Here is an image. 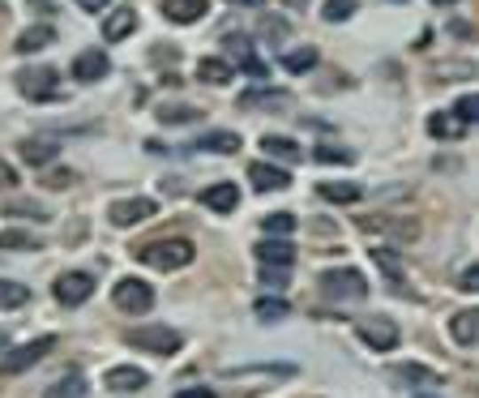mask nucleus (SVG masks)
Here are the masks:
<instances>
[{
  "label": "nucleus",
  "instance_id": "nucleus-18",
  "mask_svg": "<svg viewBox=\"0 0 479 398\" xmlns=\"http://www.w3.org/2000/svg\"><path fill=\"white\" fill-rule=\"evenodd\" d=\"M197 77H201V82H210V86H227V82L236 77V65H232V60H223V56H206V60L197 65Z\"/></svg>",
  "mask_w": 479,
  "mask_h": 398
},
{
  "label": "nucleus",
  "instance_id": "nucleus-32",
  "mask_svg": "<svg viewBox=\"0 0 479 398\" xmlns=\"http://www.w3.org/2000/svg\"><path fill=\"white\" fill-rule=\"evenodd\" d=\"M351 13H356V0H326L321 4V18L326 22H347Z\"/></svg>",
  "mask_w": 479,
  "mask_h": 398
},
{
  "label": "nucleus",
  "instance_id": "nucleus-13",
  "mask_svg": "<svg viewBox=\"0 0 479 398\" xmlns=\"http://www.w3.org/2000/svg\"><path fill=\"white\" fill-rule=\"evenodd\" d=\"M201 206H210L215 215H232L240 206V189L227 184V180H223V184H210V189H201Z\"/></svg>",
  "mask_w": 479,
  "mask_h": 398
},
{
  "label": "nucleus",
  "instance_id": "nucleus-47",
  "mask_svg": "<svg viewBox=\"0 0 479 398\" xmlns=\"http://www.w3.org/2000/svg\"><path fill=\"white\" fill-rule=\"evenodd\" d=\"M0 347H4V334H0Z\"/></svg>",
  "mask_w": 479,
  "mask_h": 398
},
{
  "label": "nucleus",
  "instance_id": "nucleus-19",
  "mask_svg": "<svg viewBox=\"0 0 479 398\" xmlns=\"http://www.w3.org/2000/svg\"><path fill=\"white\" fill-rule=\"evenodd\" d=\"M450 334H454V343L471 347V343H475V334H479L475 308H462V313H454V322H450Z\"/></svg>",
  "mask_w": 479,
  "mask_h": 398
},
{
  "label": "nucleus",
  "instance_id": "nucleus-22",
  "mask_svg": "<svg viewBox=\"0 0 479 398\" xmlns=\"http://www.w3.org/2000/svg\"><path fill=\"white\" fill-rule=\"evenodd\" d=\"M159 121H163V125H197V121H201V107H185V103H163V107H159Z\"/></svg>",
  "mask_w": 479,
  "mask_h": 398
},
{
  "label": "nucleus",
  "instance_id": "nucleus-38",
  "mask_svg": "<svg viewBox=\"0 0 479 398\" xmlns=\"http://www.w3.org/2000/svg\"><path fill=\"white\" fill-rule=\"evenodd\" d=\"M262 283H265V287H274V292H279V287H287V270H274V266H262Z\"/></svg>",
  "mask_w": 479,
  "mask_h": 398
},
{
  "label": "nucleus",
  "instance_id": "nucleus-1",
  "mask_svg": "<svg viewBox=\"0 0 479 398\" xmlns=\"http://www.w3.org/2000/svg\"><path fill=\"white\" fill-rule=\"evenodd\" d=\"M321 296L326 300H342V304H356V300L368 296V278L351 266H338V270H326L321 274Z\"/></svg>",
  "mask_w": 479,
  "mask_h": 398
},
{
  "label": "nucleus",
  "instance_id": "nucleus-11",
  "mask_svg": "<svg viewBox=\"0 0 479 398\" xmlns=\"http://www.w3.org/2000/svg\"><path fill=\"white\" fill-rule=\"evenodd\" d=\"M137 30V9H129V4H120L107 13V22H103V35H107V43H120V39H129Z\"/></svg>",
  "mask_w": 479,
  "mask_h": 398
},
{
  "label": "nucleus",
  "instance_id": "nucleus-15",
  "mask_svg": "<svg viewBox=\"0 0 479 398\" xmlns=\"http://www.w3.org/2000/svg\"><path fill=\"white\" fill-rule=\"evenodd\" d=\"M206 0H163V13H168V22H180V26H189V22H201L206 18Z\"/></svg>",
  "mask_w": 479,
  "mask_h": 398
},
{
  "label": "nucleus",
  "instance_id": "nucleus-14",
  "mask_svg": "<svg viewBox=\"0 0 479 398\" xmlns=\"http://www.w3.org/2000/svg\"><path fill=\"white\" fill-rule=\"evenodd\" d=\"M112 74V60L103 56V51H82L77 60H73V77L77 82H98V77Z\"/></svg>",
  "mask_w": 479,
  "mask_h": 398
},
{
  "label": "nucleus",
  "instance_id": "nucleus-37",
  "mask_svg": "<svg viewBox=\"0 0 479 398\" xmlns=\"http://www.w3.org/2000/svg\"><path fill=\"white\" fill-rule=\"evenodd\" d=\"M236 65H240V69H244L248 77H265V74H270V69H265V60L257 56V51H240Z\"/></svg>",
  "mask_w": 479,
  "mask_h": 398
},
{
  "label": "nucleus",
  "instance_id": "nucleus-35",
  "mask_svg": "<svg viewBox=\"0 0 479 398\" xmlns=\"http://www.w3.org/2000/svg\"><path fill=\"white\" fill-rule=\"evenodd\" d=\"M312 159H317V163H330V168H334V163H356V154H351V150H338V146H317Z\"/></svg>",
  "mask_w": 479,
  "mask_h": 398
},
{
  "label": "nucleus",
  "instance_id": "nucleus-16",
  "mask_svg": "<svg viewBox=\"0 0 479 398\" xmlns=\"http://www.w3.org/2000/svg\"><path fill=\"white\" fill-rule=\"evenodd\" d=\"M248 180H253V189H257V193L287 189V184H291V176L283 172V168H270V163H253V168H248Z\"/></svg>",
  "mask_w": 479,
  "mask_h": 398
},
{
  "label": "nucleus",
  "instance_id": "nucleus-10",
  "mask_svg": "<svg viewBox=\"0 0 479 398\" xmlns=\"http://www.w3.org/2000/svg\"><path fill=\"white\" fill-rule=\"evenodd\" d=\"M257 261H262V266H274V270H291V261H295V245L279 240V236H265L262 245H257Z\"/></svg>",
  "mask_w": 479,
  "mask_h": 398
},
{
  "label": "nucleus",
  "instance_id": "nucleus-31",
  "mask_svg": "<svg viewBox=\"0 0 479 398\" xmlns=\"http://www.w3.org/2000/svg\"><path fill=\"white\" fill-rule=\"evenodd\" d=\"M4 215H13V219H48V206H39V201H9Z\"/></svg>",
  "mask_w": 479,
  "mask_h": 398
},
{
  "label": "nucleus",
  "instance_id": "nucleus-40",
  "mask_svg": "<svg viewBox=\"0 0 479 398\" xmlns=\"http://www.w3.org/2000/svg\"><path fill=\"white\" fill-rule=\"evenodd\" d=\"M458 283H462V292H479V270H475V266H471V270H462Z\"/></svg>",
  "mask_w": 479,
  "mask_h": 398
},
{
  "label": "nucleus",
  "instance_id": "nucleus-43",
  "mask_svg": "<svg viewBox=\"0 0 479 398\" xmlns=\"http://www.w3.org/2000/svg\"><path fill=\"white\" fill-rule=\"evenodd\" d=\"M176 398H215V394H210V390H180Z\"/></svg>",
  "mask_w": 479,
  "mask_h": 398
},
{
  "label": "nucleus",
  "instance_id": "nucleus-9",
  "mask_svg": "<svg viewBox=\"0 0 479 398\" xmlns=\"http://www.w3.org/2000/svg\"><path fill=\"white\" fill-rule=\"evenodd\" d=\"M359 339L373 351H394L398 347V325L389 317H368V322H359Z\"/></svg>",
  "mask_w": 479,
  "mask_h": 398
},
{
  "label": "nucleus",
  "instance_id": "nucleus-45",
  "mask_svg": "<svg viewBox=\"0 0 479 398\" xmlns=\"http://www.w3.org/2000/svg\"><path fill=\"white\" fill-rule=\"evenodd\" d=\"M232 4H262V0H232Z\"/></svg>",
  "mask_w": 479,
  "mask_h": 398
},
{
  "label": "nucleus",
  "instance_id": "nucleus-28",
  "mask_svg": "<svg viewBox=\"0 0 479 398\" xmlns=\"http://www.w3.org/2000/svg\"><path fill=\"white\" fill-rule=\"evenodd\" d=\"M43 240L39 236H30L22 227H9V231H0V249H39Z\"/></svg>",
  "mask_w": 479,
  "mask_h": 398
},
{
  "label": "nucleus",
  "instance_id": "nucleus-4",
  "mask_svg": "<svg viewBox=\"0 0 479 398\" xmlns=\"http://www.w3.org/2000/svg\"><path fill=\"white\" fill-rule=\"evenodd\" d=\"M116 308L120 313H133V317H142V313H150L154 308V287L150 283H142V278H120L116 283Z\"/></svg>",
  "mask_w": 479,
  "mask_h": 398
},
{
  "label": "nucleus",
  "instance_id": "nucleus-27",
  "mask_svg": "<svg viewBox=\"0 0 479 398\" xmlns=\"http://www.w3.org/2000/svg\"><path fill=\"white\" fill-rule=\"evenodd\" d=\"M30 300V287L13 283V278H0V308H22Z\"/></svg>",
  "mask_w": 479,
  "mask_h": 398
},
{
  "label": "nucleus",
  "instance_id": "nucleus-34",
  "mask_svg": "<svg viewBox=\"0 0 479 398\" xmlns=\"http://www.w3.org/2000/svg\"><path fill=\"white\" fill-rule=\"evenodd\" d=\"M475 116H479L475 95H462V99H458V107H454V121H458L462 129H467V125H475Z\"/></svg>",
  "mask_w": 479,
  "mask_h": 398
},
{
  "label": "nucleus",
  "instance_id": "nucleus-48",
  "mask_svg": "<svg viewBox=\"0 0 479 398\" xmlns=\"http://www.w3.org/2000/svg\"><path fill=\"white\" fill-rule=\"evenodd\" d=\"M420 398H432V394H420Z\"/></svg>",
  "mask_w": 479,
  "mask_h": 398
},
{
  "label": "nucleus",
  "instance_id": "nucleus-8",
  "mask_svg": "<svg viewBox=\"0 0 479 398\" xmlns=\"http://www.w3.org/2000/svg\"><path fill=\"white\" fill-rule=\"evenodd\" d=\"M154 210H159V206L150 198H124V201H112L107 219H112V227H133V223H145Z\"/></svg>",
  "mask_w": 479,
  "mask_h": 398
},
{
  "label": "nucleus",
  "instance_id": "nucleus-12",
  "mask_svg": "<svg viewBox=\"0 0 479 398\" xmlns=\"http://www.w3.org/2000/svg\"><path fill=\"white\" fill-rule=\"evenodd\" d=\"M150 377L142 373V369H129V364H120V369H107V377H103V386L112 390V394H133V390H142Z\"/></svg>",
  "mask_w": 479,
  "mask_h": 398
},
{
  "label": "nucleus",
  "instance_id": "nucleus-33",
  "mask_svg": "<svg viewBox=\"0 0 479 398\" xmlns=\"http://www.w3.org/2000/svg\"><path fill=\"white\" fill-rule=\"evenodd\" d=\"M262 227H265V236H279V240H283V236L295 231V215H270Z\"/></svg>",
  "mask_w": 479,
  "mask_h": 398
},
{
  "label": "nucleus",
  "instance_id": "nucleus-25",
  "mask_svg": "<svg viewBox=\"0 0 479 398\" xmlns=\"http://www.w3.org/2000/svg\"><path fill=\"white\" fill-rule=\"evenodd\" d=\"M51 39H56V30H51V26H30V30H22V35H18V51H39V48H48Z\"/></svg>",
  "mask_w": 479,
  "mask_h": 398
},
{
  "label": "nucleus",
  "instance_id": "nucleus-41",
  "mask_svg": "<svg viewBox=\"0 0 479 398\" xmlns=\"http://www.w3.org/2000/svg\"><path fill=\"white\" fill-rule=\"evenodd\" d=\"M77 4H82V9H86V13H103V9H107V4H112V0H77Z\"/></svg>",
  "mask_w": 479,
  "mask_h": 398
},
{
  "label": "nucleus",
  "instance_id": "nucleus-26",
  "mask_svg": "<svg viewBox=\"0 0 479 398\" xmlns=\"http://www.w3.org/2000/svg\"><path fill=\"white\" fill-rule=\"evenodd\" d=\"M317 193H321L326 201H338V206H351V201L364 198L359 184H317Z\"/></svg>",
  "mask_w": 479,
  "mask_h": 398
},
{
  "label": "nucleus",
  "instance_id": "nucleus-46",
  "mask_svg": "<svg viewBox=\"0 0 479 398\" xmlns=\"http://www.w3.org/2000/svg\"><path fill=\"white\" fill-rule=\"evenodd\" d=\"M436 4H454V0H436Z\"/></svg>",
  "mask_w": 479,
  "mask_h": 398
},
{
  "label": "nucleus",
  "instance_id": "nucleus-44",
  "mask_svg": "<svg viewBox=\"0 0 479 398\" xmlns=\"http://www.w3.org/2000/svg\"><path fill=\"white\" fill-rule=\"evenodd\" d=\"M287 4H295V9H304V4H309V0H287Z\"/></svg>",
  "mask_w": 479,
  "mask_h": 398
},
{
  "label": "nucleus",
  "instance_id": "nucleus-3",
  "mask_svg": "<svg viewBox=\"0 0 479 398\" xmlns=\"http://www.w3.org/2000/svg\"><path fill=\"white\" fill-rule=\"evenodd\" d=\"M142 261L154 270H185L192 261V245L189 240H159V245L142 249Z\"/></svg>",
  "mask_w": 479,
  "mask_h": 398
},
{
  "label": "nucleus",
  "instance_id": "nucleus-24",
  "mask_svg": "<svg viewBox=\"0 0 479 398\" xmlns=\"http://www.w3.org/2000/svg\"><path fill=\"white\" fill-rule=\"evenodd\" d=\"M197 150H215V154H236L240 150V133H201Z\"/></svg>",
  "mask_w": 479,
  "mask_h": 398
},
{
  "label": "nucleus",
  "instance_id": "nucleus-5",
  "mask_svg": "<svg viewBox=\"0 0 479 398\" xmlns=\"http://www.w3.org/2000/svg\"><path fill=\"white\" fill-rule=\"evenodd\" d=\"M129 347L154 351V355H171V351H180V334L168 330V325H145V330H129Z\"/></svg>",
  "mask_w": 479,
  "mask_h": 398
},
{
  "label": "nucleus",
  "instance_id": "nucleus-17",
  "mask_svg": "<svg viewBox=\"0 0 479 398\" xmlns=\"http://www.w3.org/2000/svg\"><path fill=\"white\" fill-rule=\"evenodd\" d=\"M56 154H60V142H56V137H26L22 142V159L30 168H43Z\"/></svg>",
  "mask_w": 479,
  "mask_h": 398
},
{
  "label": "nucleus",
  "instance_id": "nucleus-29",
  "mask_svg": "<svg viewBox=\"0 0 479 398\" xmlns=\"http://www.w3.org/2000/svg\"><path fill=\"white\" fill-rule=\"evenodd\" d=\"M312 65H317V51L312 48H291L287 56H283V69H287V74H309Z\"/></svg>",
  "mask_w": 479,
  "mask_h": 398
},
{
  "label": "nucleus",
  "instance_id": "nucleus-30",
  "mask_svg": "<svg viewBox=\"0 0 479 398\" xmlns=\"http://www.w3.org/2000/svg\"><path fill=\"white\" fill-rule=\"evenodd\" d=\"M428 133H432V137H462L467 129L458 125V121L450 116V112H436V116L428 121Z\"/></svg>",
  "mask_w": 479,
  "mask_h": 398
},
{
  "label": "nucleus",
  "instance_id": "nucleus-36",
  "mask_svg": "<svg viewBox=\"0 0 479 398\" xmlns=\"http://www.w3.org/2000/svg\"><path fill=\"white\" fill-rule=\"evenodd\" d=\"M287 317V304L283 300H262L257 304V322H283Z\"/></svg>",
  "mask_w": 479,
  "mask_h": 398
},
{
  "label": "nucleus",
  "instance_id": "nucleus-21",
  "mask_svg": "<svg viewBox=\"0 0 479 398\" xmlns=\"http://www.w3.org/2000/svg\"><path fill=\"white\" fill-rule=\"evenodd\" d=\"M262 150L265 154H274V159H287V163H300V159H304V150L295 146L291 137H274V133H265L262 137Z\"/></svg>",
  "mask_w": 479,
  "mask_h": 398
},
{
  "label": "nucleus",
  "instance_id": "nucleus-42",
  "mask_svg": "<svg viewBox=\"0 0 479 398\" xmlns=\"http://www.w3.org/2000/svg\"><path fill=\"white\" fill-rule=\"evenodd\" d=\"M13 180H18L13 168H4V163H0V189H13Z\"/></svg>",
  "mask_w": 479,
  "mask_h": 398
},
{
  "label": "nucleus",
  "instance_id": "nucleus-23",
  "mask_svg": "<svg viewBox=\"0 0 479 398\" xmlns=\"http://www.w3.org/2000/svg\"><path fill=\"white\" fill-rule=\"evenodd\" d=\"M373 261L381 266V274L394 283V287H403V261H398V253L385 249V245H377V249H373Z\"/></svg>",
  "mask_w": 479,
  "mask_h": 398
},
{
  "label": "nucleus",
  "instance_id": "nucleus-7",
  "mask_svg": "<svg viewBox=\"0 0 479 398\" xmlns=\"http://www.w3.org/2000/svg\"><path fill=\"white\" fill-rule=\"evenodd\" d=\"M90 296H95V274L69 270V274H60V278H56V300H60V304L77 308V304H86Z\"/></svg>",
  "mask_w": 479,
  "mask_h": 398
},
{
  "label": "nucleus",
  "instance_id": "nucleus-20",
  "mask_svg": "<svg viewBox=\"0 0 479 398\" xmlns=\"http://www.w3.org/2000/svg\"><path fill=\"white\" fill-rule=\"evenodd\" d=\"M43 398H86V377L77 373V369H69V373L60 377Z\"/></svg>",
  "mask_w": 479,
  "mask_h": 398
},
{
  "label": "nucleus",
  "instance_id": "nucleus-2",
  "mask_svg": "<svg viewBox=\"0 0 479 398\" xmlns=\"http://www.w3.org/2000/svg\"><path fill=\"white\" fill-rule=\"evenodd\" d=\"M18 86H22L26 99H35V103H56L60 99V74H56V69H43V65L22 69V74H18Z\"/></svg>",
  "mask_w": 479,
  "mask_h": 398
},
{
  "label": "nucleus",
  "instance_id": "nucleus-39",
  "mask_svg": "<svg viewBox=\"0 0 479 398\" xmlns=\"http://www.w3.org/2000/svg\"><path fill=\"white\" fill-rule=\"evenodd\" d=\"M398 373L407 377V381H436V373H428V369H420V364H403Z\"/></svg>",
  "mask_w": 479,
  "mask_h": 398
},
{
  "label": "nucleus",
  "instance_id": "nucleus-6",
  "mask_svg": "<svg viewBox=\"0 0 479 398\" xmlns=\"http://www.w3.org/2000/svg\"><path fill=\"white\" fill-rule=\"evenodd\" d=\"M48 351H56V334H43V339H35V343H26V347H13L9 355H4V373L9 377H18V373H26V369H35Z\"/></svg>",
  "mask_w": 479,
  "mask_h": 398
}]
</instances>
